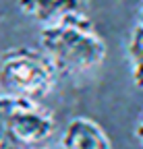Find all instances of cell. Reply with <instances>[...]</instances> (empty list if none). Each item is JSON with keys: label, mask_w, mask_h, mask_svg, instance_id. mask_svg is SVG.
Masks as SVG:
<instances>
[{"label": "cell", "mask_w": 143, "mask_h": 149, "mask_svg": "<svg viewBox=\"0 0 143 149\" xmlns=\"http://www.w3.org/2000/svg\"><path fill=\"white\" fill-rule=\"evenodd\" d=\"M139 17H141V19H139V21L143 23V6H141V13H139Z\"/></svg>", "instance_id": "obj_8"}, {"label": "cell", "mask_w": 143, "mask_h": 149, "mask_svg": "<svg viewBox=\"0 0 143 149\" xmlns=\"http://www.w3.org/2000/svg\"><path fill=\"white\" fill-rule=\"evenodd\" d=\"M62 149H112L106 130L91 118L77 116L73 118L60 137Z\"/></svg>", "instance_id": "obj_4"}, {"label": "cell", "mask_w": 143, "mask_h": 149, "mask_svg": "<svg viewBox=\"0 0 143 149\" xmlns=\"http://www.w3.org/2000/svg\"><path fill=\"white\" fill-rule=\"evenodd\" d=\"M40 46L58 72L77 74L91 70L106 58V42L85 13L66 15L42 27Z\"/></svg>", "instance_id": "obj_1"}, {"label": "cell", "mask_w": 143, "mask_h": 149, "mask_svg": "<svg viewBox=\"0 0 143 149\" xmlns=\"http://www.w3.org/2000/svg\"><path fill=\"white\" fill-rule=\"evenodd\" d=\"M58 70L44 50L10 48L0 58V93L38 102L56 85Z\"/></svg>", "instance_id": "obj_2"}, {"label": "cell", "mask_w": 143, "mask_h": 149, "mask_svg": "<svg viewBox=\"0 0 143 149\" xmlns=\"http://www.w3.org/2000/svg\"><path fill=\"white\" fill-rule=\"evenodd\" d=\"M54 133V118L38 102L0 93V149H35Z\"/></svg>", "instance_id": "obj_3"}, {"label": "cell", "mask_w": 143, "mask_h": 149, "mask_svg": "<svg viewBox=\"0 0 143 149\" xmlns=\"http://www.w3.org/2000/svg\"><path fill=\"white\" fill-rule=\"evenodd\" d=\"M127 56L131 64V79L135 87L143 89V23L141 21L131 29L127 42Z\"/></svg>", "instance_id": "obj_6"}, {"label": "cell", "mask_w": 143, "mask_h": 149, "mask_svg": "<svg viewBox=\"0 0 143 149\" xmlns=\"http://www.w3.org/2000/svg\"><path fill=\"white\" fill-rule=\"evenodd\" d=\"M135 137H137V141H139V145H141V149H143V120L137 124V128H135Z\"/></svg>", "instance_id": "obj_7"}, {"label": "cell", "mask_w": 143, "mask_h": 149, "mask_svg": "<svg viewBox=\"0 0 143 149\" xmlns=\"http://www.w3.org/2000/svg\"><path fill=\"white\" fill-rule=\"evenodd\" d=\"M19 8L42 25H48L66 15L85 13V0H19Z\"/></svg>", "instance_id": "obj_5"}]
</instances>
